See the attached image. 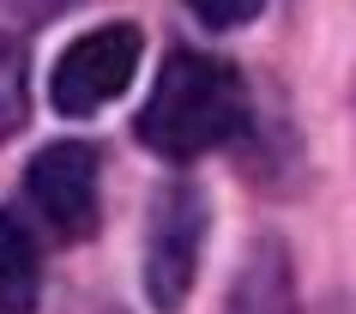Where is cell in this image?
I'll list each match as a JSON object with an SVG mask.
<instances>
[{
    "instance_id": "cell-1",
    "label": "cell",
    "mask_w": 356,
    "mask_h": 314,
    "mask_svg": "<svg viewBox=\"0 0 356 314\" xmlns=\"http://www.w3.org/2000/svg\"><path fill=\"white\" fill-rule=\"evenodd\" d=\"M248 97L236 67L211 55H193V49H175L163 61V73L151 85L145 109H139V139H145L157 157H200V151L224 146L229 133L242 127Z\"/></svg>"
},
{
    "instance_id": "cell-2",
    "label": "cell",
    "mask_w": 356,
    "mask_h": 314,
    "mask_svg": "<svg viewBox=\"0 0 356 314\" xmlns=\"http://www.w3.org/2000/svg\"><path fill=\"white\" fill-rule=\"evenodd\" d=\"M206 194L188 182H169L151 200V230H145V296L157 314H175L193 290L200 248H206Z\"/></svg>"
},
{
    "instance_id": "cell-3",
    "label": "cell",
    "mask_w": 356,
    "mask_h": 314,
    "mask_svg": "<svg viewBox=\"0 0 356 314\" xmlns=\"http://www.w3.org/2000/svg\"><path fill=\"white\" fill-rule=\"evenodd\" d=\"M133 73H139V31L103 24V31H85L79 42H67V55L55 61V79H49V97L60 115H97L133 85Z\"/></svg>"
},
{
    "instance_id": "cell-4",
    "label": "cell",
    "mask_w": 356,
    "mask_h": 314,
    "mask_svg": "<svg viewBox=\"0 0 356 314\" xmlns=\"http://www.w3.org/2000/svg\"><path fill=\"white\" fill-rule=\"evenodd\" d=\"M24 187H31V205L49 218V230L60 242H79L97 230V151L91 146H79V139L42 146L24 169Z\"/></svg>"
},
{
    "instance_id": "cell-5",
    "label": "cell",
    "mask_w": 356,
    "mask_h": 314,
    "mask_svg": "<svg viewBox=\"0 0 356 314\" xmlns=\"http://www.w3.org/2000/svg\"><path fill=\"white\" fill-rule=\"evenodd\" d=\"M229 314H296V278H290V254L278 236H260L254 254L242 260Z\"/></svg>"
},
{
    "instance_id": "cell-6",
    "label": "cell",
    "mask_w": 356,
    "mask_h": 314,
    "mask_svg": "<svg viewBox=\"0 0 356 314\" xmlns=\"http://www.w3.org/2000/svg\"><path fill=\"white\" fill-rule=\"evenodd\" d=\"M42 290V260L24 218L0 212V314H31Z\"/></svg>"
},
{
    "instance_id": "cell-7",
    "label": "cell",
    "mask_w": 356,
    "mask_h": 314,
    "mask_svg": "<svg viewBox=\"0 0 356 314\" xmlns=\"http://www.w3.org/2000/svg\"><path fill=\"white\" fill-rule=\"evenodd\" d=\"M24 127V61L13 49V37L0 31V139Z\"/></svg>"
},
{
    "instance_id": "cell-8",
    "label": "cell",
    "mask_w": 356,
    "mask_h": 314,
    "mask_svg": "<svg viewBox=\"0 0 356 314\" xmlns=\"http://www.w3.org/2000/svg\"><path fill=\"white\" fill-rule=\"evenodd\" d=\"M67 6H79V0H0V31H6V37H13V31H37L42 19H55Z\"/></svg>"
},
{
    "instance_id": "cell-9",
    "label": "cell",
    "mask_w": 356,
    "mask_h": 314,
    "mask_svg": "<svg viewBox=\"0 0 356 314\" xmlns=\"http://www.w3.org/2000/svg\"><path fill=\"white\" fill-rule=\"evenodd\" d=\"M188 6H193V19L211 24V31H236V24H248L260 13L266 0H188Z\"/></svg>"
}]
</instances>
